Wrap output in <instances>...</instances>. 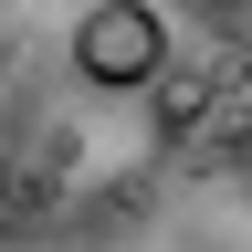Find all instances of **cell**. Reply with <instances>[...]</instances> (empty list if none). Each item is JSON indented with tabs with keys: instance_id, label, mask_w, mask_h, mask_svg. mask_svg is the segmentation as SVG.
I'll return each instance as SVG.
<instances>
[{
	"instance_id": "cell-1",
	"label": "cell",
	"mask_w": 252,
	"mask_h": 252,
	"mask_svg": "<svg viewBox=\"0 0 252 252\" xmlns=\"http://www.w3.org/2000/svg\"><path fill=\"white\" fill-rule=\"evenodd\" d=\"M158 63H168V21H158L147 0H94L74 21V74L94 94H137Z\"/></svg>"
},
{
	"instance_id": "cell-2",
	"label": "cell",
	"mask_w": 252,
	"mask_h": 252,
	"mask_svg": "<svg viewBox=\"0 0 252 252\" xmlns=\"http://www.w3.org/2000/svg\"><path fill=\"white\" fill-rule=\"evenodd\" d=\"M158 126H168V137H179V126H200V105H210V74H168V63H158Z\"/></svg>"
}]
</instances>
